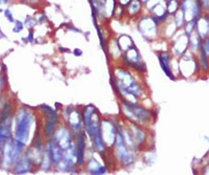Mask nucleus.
Listing matches in <instances>:
<instances>
[{
    "label": "nucleus",
    "instance_id": "nucleus-1",
    "mask_svg": "<svg viewBox=\"0 0 209 175\" xmlns=\"http://www.w3.org/2000/svg\"><path fill=\"white\" fill-rule=\"evenodd\" d=\"M32 120L33 116L28 111L24 109L20 110L17 121V128H16V140H20L23 144H25L28 140Z\"/></svg>",
    "mask_w": 209,
    "mask_h": 175
},
{
    "label": "nucleus",
    "instance_id": "nucleus-2",
    "mask_svg": "<svg viewBox=\"0 0 209 175\" xmlns=\"http://www.w3.org/2000/svg\"><path fill=\"white\" fill-rule=\"evenodd\" d=\"M49 156L55 164H59L63 158V151L58 145L57 140H54L49 143Z\"/></svg>",
    "mask_w": 209,
    "mask_h": 175
},
{
    "label": "nucleus",
    "instance_id": "nucleus-3",
    "mask_svg": "<svg viewBox=\"0 0 209 175\" xmlns=\"http://www.w3.org/2000/svg\"><path fill=\"white\" fill-rule=\"evenodd\" d=\"M159 60H160V64H161V67H162V69L164 70V73L167 75L169 78L171 79V80H173L174 77L171 75V71H170V65H169V60H170V58H169V56L167 54H162L159 56Z\"/></svg>",
    "mask_w": 209,
    "mask_h": 175
},
{
    "label": "nucleus",
    "instance_id": "nucleus-4",
    "mask_svg": "<svg viewBox=\"0 0 209 175\" xmlns=\"http://www.w3.org/2000/svg\"><path fill=\"white\" fill-rule=\"evenodd\" d=\"M95 108L92 106H87L84 111V124H85V128L87 132L89 130V125H91V121H92V113L94 112Z\"/></svg>",
    "mask_w": 209,
    "mask_h": 175
},
{
    "label": "nucleus",
    "instance_id": "nucleus-5",
    "mask_svg": "<svg viewBox=\"0 0 209 175\" xmlns=\"http://www.w3.org/2000/svg\"><path fill=\"white\" fill-rule=\"evenodd\" d=\"M84 136H83V133L81 132V135L80 137H79V146H78V160H79V163L83 164L84 161Z\"/></svg>",
    "mask_w": 209,
    "mask_h": 175
},
{
    "label": "nucleus",
    "instance_id": "nucleus-6",
    "mask_svg": "<svg viewBox=\"0 0 209 175\" xmlns=\"http://www.w3.org/2000/svg\"><path fill=\"white\" fill-rule=\"evenodd\" d=\"M30 170V160H28V157H24L21 161L20 166L18 167V169L16 170L18 174H24L25 172H28Z\"/></svg>",
    "mask_w": 209,
    "mask_h": 175
},
{
    "label": "nucleus",
    "instance_id": "nucleus-7",
    "mask_svg": "<svg viewBox=\"0 0 209 175\" xmlns=\"http://www.w3.org/2000/svg\"><path fill=\"white\" fill-rule=\"evenodd\" d=\"M140 9V3L139 1H137V0H134L133 3H131V6L129 7V12L133 13V14H134V13H137Z\"/></svg>",
    "mask_w": 209,
    "mask_h": 175
},
{
    "label": "nucleus",
    "instance_id": "nucleus-8",
    "mask_svg": "<svg viewBox=\"0 0 209 175\" xmlns=\"http://www.w3.org/2000/svg\"><path fill=\"white\" fill-rule=\"evenodd\" d=\"M134 130H136L134 132H136L137 140H138V142L140 140V143H142L143 140H144V134L142 133L141 130H139V129H138V128H136V127H134Z\"/></svg>",
    "mask_w": 209,
    "mask_h": 175
},
{
    "label": "nucleus",
    "instance_id": "nucleus-9",
    "mask_svg": "<svg viewBox=\"0 0 209 175\" xmlns=\"http://www.w3.org/2000/svg\"><path fill=\"white\" fill-rule=\"evenodd\" d=\"M22 28H23L22 22H20V21H16V22H15V27H14L15 33H19L20 31H22Z\"/></svg>",
    "mask_w": 209,
    "mask_h": 175
},
{
    "label": "nucleus",
    "instance_id": "nucleus-10",
    "mask_svg": "<svg viewBox=\"0 0 209 175\" xmlns=\"http://www.w3.org/2000/svg\"><path fill=\"white\" fill-rule=\"evenodd\" d=\"M4 16L5 17L9 19L11 22H14V18H13V16H12V14H11V12H10V10H5V12H4Z\"/></svg>",
    "mask_w": 209,
    "mask_h": 175
},
{
    "label": "nucleus",
    "instance_id": "nucleus-11",
    "mask_svg": "<svg viewBox=\"0 0 209 175\" xmlns=\"http://www.w3.org/2000/svg\"><path fill=\"white\" fill-rule=\"evenodd\" d=\"M202 61H203V65H204V68L207 69V60H206V54L204 52H202Z\"/></svg>",
    "mask_w": 209,
    "mask_h": 175
},
{
    "label": "nucleus",
    "instance_id": "nucleus-12",
    "mask_svg": "<svg viewBox=\"0 0 209 175\" xmlns=\"http://www.w3.org/2000/svg\"><path fill=\"white\" fill-rule=\"evenodd\" d=\"M204 52L206 55H208V40H206L205 45H204Z\"/></svg>",
    "mask_w": 209,
    "mask_h": 175
},
{
    "label": "nucleus",
    "instance_id": "nucleus-13",
    "mask_svg": "<svg viewBox=\"0 0 209 175\" xmlns=\"http://www.w3.org/2000/svg\"><path fill=\"white\" fill-rule=\"evenodd\" d=\"M3 80H4L3 77H0V90H1V88H2V84H3Z\"/></svg>",
    "mask_w": 209,
    "mask_h": 175
},
{
    "label": "nucleus",
    "instance_id": "nucleus-14",
    "mask_svg": "<svg viewBox=\"0 0 209 175\" xmlns=\"http://www.w3.org/2000/svg\"><path fill=\"white\" fill-rule=\"evenodd\" d=\"M75 55L76 56H80V55H82V52L80 49H75Z\"/></svg>",
    "mask_w": 209,
    "mask_h": 175
},
{
    "label": "nucleus",
    "instance_id": "nucleus-15",
    "mask_svg": "<svg viewBox=\"0 0 209 175\" xmlns=\"http://www.w3.org/2000/svg\"><path fill=\"white\" fill-rule=\"evenodd\" d=\"M28 40L31 42L33 41V31H30V35H28Z\"/></svg>",
    "mask_w": 209,
    "mask_h": 175
},
{
    "label": "nucleus",
    "instance_id": "nucleus-16",
    "mask_svg": "<svg viewBox=\"0 0 209 175\" xmlns=\"http://www.w3.org/2000/svg\"><path fill=\"white\" fill-rule=\"evenodd\" d=\"M0 35H2V36H4V35H3V34H2V31H1V30H0ZM4 37H5V36H4Z\"/></svg>",
    "mask_w": 209,
    "mask_h": 175
}]
</instances>
